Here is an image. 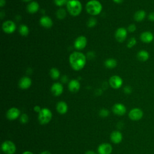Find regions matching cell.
<instances>
[{
  "label": "cell",
  "mask_w": 154,
  "mask_h": 154,
  "mask_svg": "<svg viewBox=\"0 0 154 154\" xmlns=\"http://www.w3.org/2000/svg\"><path fill=\"white\" fill-rule=\"evenodd\" d=\"M112 152V146L108 143L101 144L98 147L99 154H110Z\"/></svg>",
  "instance_id": "cell-11"
},
{
  "label": "cell",
  "mask_w": 154,
  "mask_h": 154,
  "mask_svg": "<svg viewBox=\"0 0 154 154\" xmlns=\"http://www.w3.org/2000/svg\"><path fill=\"white\" fill-rule=\"evenodd\" d=\"M127 36V31L124 28H118L115 33L116 39L119 42H123L125 41Z\"/></svg>",
  "instance_id": "cell-9"
},
{
  "label": "cell",
  "mask_w": 154,
  "mask_h": 154,
  "mask_svg": "<svg viewBox=\"0 0 154 154\" xmlns=\"http://www.w3.org/2000/svg\"><path fill=\"white\" fill-rule=\"evenodd\" d=\"M19 31L22 35L26 36L29 34V28L26 25L23 24L19 26Z\"/></svg>",
  "instance_id": "cell-26"
},
{
  "label": "cell",
  "mask_w": 154,
  "mask_h": 154,
  "mask_svg": "<svg viewBox=\"0 0 154 154\" xmlns=\"http://www.w3.org/2000/svg\"><path fill=\"white\" fill-rule=\"evenodd\" d=\"M2 150L6 154H14L16 152L15 144L11 141H5L2 144Z\"/></svg>",
  "instance_id": "cell-5"
},
{
  "label": "cell",
  "mask_w": 154,
  "mask_h": 154,
  "mask_svg": "<svg viewBox=\"0 0 154 154\" xmlns=\"http://www.w3.org/2000/svg\"><path fill=\"white\" fill-rule=\"evenodd\" d=\"M51 91L55 96L61 95L63 91V85L59 82L54 83L51 87Z\"/></svg>",
  "instance_id": "cell-12"
},
{
  "label": "cell",
  "mask_w": 154,
  "mask_h": 154,
  "mask_svg": "<svg viewBox=\"0 0 154 154\" xmlns=\"http://www.w3.org/2000/svg\"><path fill=\"white\" fill-rule=\"evenodd\" d=\"M39 9V5L36 1H32L30 2L26 7L27 11L29 13L33 14L37 12Z\"/></svg>",
  "instance_id": "cell-19"
},
{
  "label": "cell",
  "mask_w": 154,
  "mask_h": 154,
  "mask_svg": "<svg viewBox=\"0 0 154 154\" xmlns=\"http://www.w3.org/2000/svg\"><path fill=\"white\" fill-rule=\"evenodd\" d=\"M85 7L88 13L93 16L99 14L102 10V4L97 0H91L88 1L86 4Z\"/></svg>",
  "instance_id": "cell-3"
},
{
  "label": "cell",
  "mask_w": 154,
  "mask_h": 154,
  "mask_svg": "<svg viewBox=\"0 0 154 154\" xmlns=\"http://www.w3.org/2000/svg\"><path fill=\"white\" fill-rule=\"evenodd\" d=\"M136 43H137L136 39H135L134 37H132V38H131L128 40V44H127V46H128V48H132L134 45H135Z\"/></svg>",
  "instance_id": "cell-28"
},
{
  "label": "cell",
  "mask_w": 154,
  "mask_h": 154,
  "mask_svg": "<svg viewBox=\"0 0 154 154\" xmlns=\"http://www.w3.org/2000/svg\"><path fill=\"white\" fill-rule=\"evenodd\" d=\"M87 38L85 36L81 35L76 38V39L75 41L74 46L75 48L78 50H81L84 49L87 45Z\"/></svg>",
  "instance_id": "cell-8"
},
{
  "label": "cell",
  "mask_w": 154,
  "mask_h": 154,
  "mask_svg": "<svg viewBox=\"0 0 154 154\" xmlns=\"http://www.w3.org/2000/svg\"><path fill=\"white\" fill-rule=\"evenodd\" d=\"M143 111L139 108H134L129 113V118L132 120H138L143 117Z\"/></svg>",
  "instance_id": "cell-10"
},
{
  "label": "cell",
  "mask_w": 154,
  "mask_h": 154,
  "mask_svg": "<svg viewBox=\"0 0 154 154\" xmlns=\"http://www.w3.org/2000/svg\"><path fill=\"white\" fill-rule=\"evenodd\" d=\"M40 23L44 28H50L53 25V22L49 16H45L40 18Z\"/></svg>",
  "instance_id": "cell-17"
},
{
  "label": "cell",
  "mask_w": 154,
  "mask_h": 154,
  "mask_svg": "<svg viewBox=\"0 0 154 154\" xmlns=\"http://www.w3.org/2000/svg\"><path fill=\"white\" fill-rule=\"evenodd\" d=\"M124 91H125V92L126 93L129 94V93H131L132 90H131V88L130 87L126 86V87L124 88Z\"/></svg>",
  "instance_id": "cell-35"
},
{
  "label": "cell",
  "mask_w": 154,
  "mask_h": 154,
  "mask_svg": "<svg viewBox=\"0 0 154 154\" xmlns=\"http://www.w3.org/2000/svg\"><path fill=\"white\" fill-rule=\"evenodd\" d=\"M68 87L70 91L75 93V92H77L79 90L80 84L78 80L72 79L69 82Z\"/></svg>",
  "instance_id": "cell-18"
},
{
  "label": "cell",
  "mask_w": 154,
  "mask_h": 154,
  "mask_svg": "<svg viewBox=\"0 0 154 154\" xmlns=\"http://www.w3.org/2000/svg\"><path fill=\"white\" fill-rule=\"evenodd\" d=\"M85 154H96L95 152H94L93 151H90V150H89V151H87V152H85Z\"/></svg>",
  "instance_id": "cell-39"
},
{
  "label": "cell",
  "mask_w": 154,
  "mask_h": 154,
  "mask_svg": "<svg viewBox=\"0 0 154 154\" xmlns=\"http://www.w3.org/2000/svg\"><path fill=\"white\" fill-rule=\"evenodd\" d=\"M153 39V35L150 31H144L140 35V40L146 43H150Z\"/></svg>",
  "instance_id": "cell-15"
},
{
  "label": "cell",
  "mask_w": 154,
  "mask_h": 154,
  "mask_svg": "<svg viewBox=\"0 0 154 154\" xmlns=\"http://www.w3.org/2000/svg\"><path fill=\"white\" fill-rule=\"evenodd\" d=\"M52 119V112L48 108H43L39 112L38 120L41 124H46Z\"/></svg>",
  "instance_id": "cell-4"
},
{
  "label": "cell",
  "mask_w": 154,
  "mask_h": 154,
  "mask_svg": "<svg viewBox=\"0 0 154 154\" xmlns=\"http://www.w3.org/2000/svg\"><path fill=\"white\" fill-rule=\"evenodd\" d=\"M149 58V53L145 50H141L137 54V58L141 61H146Z\"/></svg>",
  "instance_id": "cell-22"
},
{
  "label": "cell",
  "mask_w": 154,
  "mask_h": 154,
  "mask_svg": "<svg viewBox=\"0 0 154 154\" xmlns=\"http://www.w3.org/2000/svg\"><path fill=\"white\" fill-rule=\"evenodd\" d=\"M114 2H116V3H117V4H120V3H122V2H123V0H112Z\"/></svg>",
  "instance_id": "cell-38"
},
{
  "label": "cell",
  "mask_w": 154,
  "mask_h": 154,
  "mask_svg": "<svg viewBox=\"0 0 154 154\" xmlns=\"http://www.w3.org/2000/svg\"><path fill=\"white\" fill-rule=\"evenodd\" d=\"M99 114H100V116L105 117H107L108 116L109 111H108V110H107L106 109H102L100 111Z\"/></svg>",
  "instance_id": "cell-31"
},
{
  "label": "cell",
  "mask_w": 154,
  "mask_h": 154,
  "mask_svg": "<svg viewBox=\"0 0 154 154\" xmlns=\"http://www.w3.org/2000/svg\"><path fill=\"white\" fill-rule=\"evenodd\" d=\"M146 17V12L144 10H138L135 12L134 16V18L137 22H141Z\"/></svg>",
  "instance_id": "cell-23"
},
{
  "label": "cell",
  "mask_w": 154,
  "mask_h": 154,
  "mask_svg": "<svg viewBox=\"0 0 154 154\" xmlns=\"http://www.w3.org/2000/svg\"><path fill=\"white\" fill-rule=\"evenodd\" d=\"M110 138L114 143H119L122 140V135L119 131H115L111 133Z\"/></svg>",
  "instance_id": "cell-20"
},
{
  "label": "cell",
  "mask_w": 154,
  "mask_h": 154,
  "mask_svg": "<svg viewBox=\"0 0 154 154\" xmlns=\"http://www.w3.org/2000/svg\"><path fill=\"white\" fill-rule=\"evenodd\" d=\"M40 154H51V153L48 151H45V152H42Z\"/></svg>",
  "instance_id": "cell-40"
},
{
  "label": "cell",
  "mask_w": 154,
  "mask_h": 154,
  "mask_svg": "<svg viewBox=\"0 0 154 154\" xmlns=\"http://www.w3.org/2000/svg\"><path fill=\"white\" fill-rule=\"evenodd\" d=\"M2 28L5 32L11 34L15 31L16 26L14 22L12 20H6L2 23Z\"/></svg>",
  "instance_id": "cell-6"
},
{
  "label": "cell",
  "mask_w": 154,
  "mask_h": 154,
  "mask_svg": "<svg viewBox=\"0 0 154 154\" xmlns=\"http://www.w3.org/2000/svg\"><path fill=\"white\" fill-rule=\"evenodd\" d=\"M109 84L111 85V87H112L113 88L117 89L122 86L123 84V81L120 76L114 75L109 78Z\"/></svg>",
  "instance_id": "cell-7"
},
{
  "label": "cell",
  "mask_w": 154,
  "mask_h": 154,
  "mask_svg": "<svg viewBox=\"0 0 154 154\" xmlns=\"http://www.w3.org/2000/svg\"><path fill=\"white\" fill-rule=\"evenodd\" d=\"M112 111L119 116H123L126 111V107L122 103H116L112 107Z\"/></svg>",
  "instance_id": "cell-13"
},
{
  "label": "cell",
  "mask_w": 154,
  "mask_h": 154,
  "mask_svg": "<svg viewBox=\"0 0 154 154\" xmlns=\"http://www.w3.org/2000/svg\"><path fill=\"white\" fill-rule=\"evenodd\" d=\"M66 7L69 14L73 16L79 15L82 11V4L78 0H69Z\"/></svg>",
  "instance_id": "cell-2"
},
{
  "label": "cell",
  "mask_w": 154,
  "mask_h": 154,
  "mask_svg": "<svg viewBox=\"0 0 154 154\" xmlns=\"http://www.w3.org/2000/svg\"><path fill=\"white\" fill-rule=\"evenodd\" d=\"M105 65L108 68H109V69L114 68L117 66V61L114 58L107 59L105 61Z\"/></svg>",
  "instance_id": "cell-24"
},
{
  "label": "cell",
  "mask_w": 154,
  "mask_h": 154,
  "mask_svg": "<svg viewBox=\"0 0 154 154\" xmlns=\"http://www.w3.org/2000/svg\"><path fill=\"white\" fill-rule=\"evenodd\" d=\"M96 24V19L94 17H91L89 19L87 22V25L88 27H93Z\"/></svg>",
  "instance_id": "cell-29"
},
{
  "label": "cell",
  "mask_w": 154,
  "mask_h": 154,
  "mask_svg": "<svg viewBox=\"0 0 154 154\" xmlns=\"http://www.w3.org/2000/svg\"><path fill=\"white\" fill-rule=\"evenodd\" d=\"M5 4V0H0V6L2 7Z\"/></svg>",
  "instance_id": "cell-37"
},
{
  "label": "cell",
  "mask_w": 154,
  "mask_h": 154,
  "mask_svg": "<svg viewBox=\"0 0 154 154\" xmlns=\"http://www.w3.org/2000/svg\"><path fill=\"white\" fill-rule=\"evenodd\" d=\"M128 31H129L130 32H133L136 30V26L134 24H131L129 25L128 28Z\"/></svg>",
  "instance_id": "cell-33"
},
{
  "label": "cell",
  "mask_w": 154,
  "mask_h": 154,
  "mask_svg": "<svg viewBox=\"0 0 154 154\" xmlns=\"http://www.w3.org/2000/svg\"><path fill=\"white\" fill-rule=\"evenodd\" d=\"M49 74H50L51 77L53 79H54V80L57 79L59 78L60 75L59 70H58L57 68H52V69L50 70Z\"/></svg>",
  "instance_id": "cell-25"
},
{
  "label": "cell",
  "mask_w": 154,
  "mask_h": 154,
  "mask_svg": "<svg viewBox=\"0 0 154 154\" xmlns=\"http://www.w3.org/2000/svg\"><path fill=\"white\" fill-rule=\"evenodd\" d=\"M20 122L23 123H25L28 122V117L27 116V114H22L21 116H20Z\"/></svg>",
  "instance_id": "cell-32"
},
{
  "label": "cell",
  "mask_w": 154,
  "mask_h": 154,
  "mask_svg": "<svg viewBox=\"0 0 154 154\" xmlns=\"http://www.w3.org/2000/svg\"><path fill=\"white\" fill-rule=\"evenodd\" d=\"M69 1V0H54V2L57 6L61 7L66 4H67V3Z\"/></svg>",
  "instance_id": "cell-30"
},
{
  "label": "cell",
  "mask_w": 154,
  "mask_h": 154,
  "mask_svg": "<svg viewBox=\"0 0 154 154\" xmlns=\"http://www.w3.org/2000/svg\"><path fill=\"white\" fill-rule=\"evenodd\" d=\"M67 105L63 101L59 102L57 105V110L60 114H65L67 111Z\"/></svg>",
  "instance_id": "cell-21"
},
{
  "label": "cell",
  "mask_w": 154,
  "mask_h": 154,
  "mask_svg": "<svg viewBox=\"0 0 154 154\" xmlns=\"http://www.w3.org/2000/svg\"><path fill=\"white\" fill-rule=\"evenodd\" d=\"M31 80L29 77L27 76L22 77L19 82V86L22 89H27L31 86Z\"/></svg>",
  "instance_id": "cell-16"
},
{
  "label": "cell",
  "mask_w": 154,
  "mask_h": 154,
  "mask_svg": "<svg viewBox=\"0 0 154 154\" xmlns=\"http://www.w3.org/2000/svg\"><path fill=\"white\" fill-rule=\"evenodd\" d=\"M20 115V111L16 108H11L7 112V117L10 120L17 119Z\"/></svg>",
  "instance_id": "cell-14"
},
{
  "label": "cell",
  "mask_w": 154,
  "mask_h": 154,
  "mask_svg": "<svg viewBox=\"0 0 154 154\" xmlns=\"http://www.w3.org/2000/svg\"><path fill=\"white\" fill-rule=\"evenodd\" d=\"M34 109L35 111L38 112H39L41 111V109H40V106H35L34 108Z\"/></svg>",
  "instance_id": "cell-36"
},
{
  "label": "cell",
  "mask_w": 154,
  "mask_h": 154,
  "mask_svg": "<svg viewBox=\"0 0 154 154\" xmlns=\"http://www.w3.org/2000/svg\"><path fill=\"white\" fill-rule=\"evenodd\" d=\"M69 63L73 70H80L83 69L85 64V56L82 52H74L69 57Z\"/></svg>",
  "instance_id": "cell-1"
},
{
  "label": "cell",
  "mask_w": 154,
  "mask_h": 154,
  "mask_svg": "<svg viewBox=\"0 0 154 154\" xmlns=\"http://www.w3.org/2000/svg\"><path fill=\"white\" fill-rule=\"evenodd\" d=\"M22 154H34V153H32V152H29V151H26V152H23Z\"/></svg>",
  "instance_id": "cell-41"
},
{
  "label": "cell",
  "mask_w": 154,
  "mask_h": 154,
  "mask_svg": "<svg viewBox=\"0 0 154 154\" xmlns=\"http://www.w3.org/2000/svg\"><path fill=\"white\" fill-rule=\"evenodd\" d=\"M148 19L149 20H150L152 22H154V12H151L149 14Z\"/></svg>",
  "instance_id": "cell-34"
},
{
  "label": "cell",
  "mask_w": 154,
  "mask_h": 154,
  "mask_svg": "<svg viewBox=\"0 0 154 154\" xmlns=\"http://www.w3.org/2000/svg\"><path fill=\"white\" fill-rule=\"evenodd\" d=\"M66 12L64 8H60L57 11V17L60 19H63L66 17Z\"/></svg>",
  "instance_id": "cell-27"
},
{
  "label": "cell",
  "mask_w": 154,
  "mask_h": 154,
  "mask_svg": "<svg viewBox=\"0 0 154 154\" xmlns=\"http://www.w3.org/2000/svg\"><path fill=\"white\" fill-rule=\"evenodd\" d=\"M23 1H25V2H29V1H31V0H23Z\"/></svg>",
  "instance_id": "cell-42"
}]
</instances>
